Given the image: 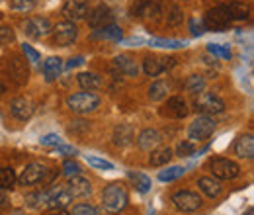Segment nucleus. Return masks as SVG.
I'll use <instances>...</instances> for the list:
<instances>
[{"instance_id":"bb28decb","label":"nucleus","mask_w":254,"mask_h":215,"mask_svg":"<svg viewBox=\"0 0 254 215\" xmlns=\"http://www.w3.org/2000/svg\"><path fill=\"white\" fill-rule=\"evenodd\" d=\"M225 6H227V12H229L231 22L249 18V6L247 4H243V2H231V4H225Z\"/></svg>"},{"instance_id":"4be33fe9","label":"nucleus","mask_w":254,"mask_h":215,"mask_svg":"<svg viewBox=\"0 0 254 215\" xmlns=\"http://www.w3.org/2000/svg\"><path fill=\"white\" fill-rule=\"evenodd\" d=\"M78 84H80V88H84L86 92H92V90L102 88L104 80H102V76L96 74V72H80V74H78Z\"/></svg>"},{"instance_id":"2f4dec72","label":"nucleus","mask_w":254,"mask_h":215,"mask_svg":"<svg viewBox=\"0 0 254 215\" xmlns=\"http://www.w3.org/2000/svg\"><path fill=\"white\" fill-rule=\"evenodd\" d=\"M16 182V172L12 168H0V190H10Z\"/></svg>"},{"instance_id":"b1692460","label":"nucleus","mask_w":254,"mask_h":215,"mask_svg":"<svg viewBox=\"0 0 254 215\" xmlns=\"http://www.w3.org/2000/svg\"><path fill=\"white\" fill-rule=\"evenodd\" d=\"M94 39H112V41H120L122 39V28L116 24H108L104 28H98L92 33Z\"/></svg>"},{"instance_id":"7ed1b4c3","label":"nucleus","mask_w":254,"mask_h":215,"mask_svg":"<svg viewBox=\"0 0 254 215\" xmlns=\"http://www.w3.org/2000/svg\"><path fill=\"white\" fill-rule=\"evenodd\" d=\"M215 131V120L211 116H197L188 127V141L191 143H201L207 137H211V133Z\"/></svg>"},{"instance_id":"a18cd8bd","label":"nucleus","mask_w":254,"mask_h":215,"mask_svg":"<svg viewBox=\"0 0 254 215\" xmlns=\"http://www.w3.org/2000/svg\"><path fill=\"white\" fill-rule=\"evenodd\" d=\"M55 149H57L59 153H66V154H74V153H76V149H74V147H66V145H63V143H61V145H57Z\"/></svg>"},{"instance_id":"20e7f679","label":"nucleus","mask_w":254,"mask_h":215,"mask_svg":"<svg viewBox=\"0 0 254 215\" xmlns=\"http://www.w3.org/2000/svg\"><path fill=\"white\" fill-rule=\"evenodd\" d=\"M231 24V18H229V12H227V6L225 4H219L211 10H207L205 18H203V26L207 30H213V31H223L229 28Z\"/></svg>"},{"instance_id":"473e14b6","label":"nucleus","mask_w":254,"mask_h":215,"mask_svg":"<svg viewBox=\"0 0 254 215\" xmlns=\"http://www.w3.org/2000/svg\"><path fill=\"white\" fill-rule=\"evenodd\" d=\"M86 162L94 168H100V170H114V164L106 158H100V156H94V154H86Z\"/></svg>"},{"instance_id":"58836bf2","label":"nucleus","mask_w":254,"mask_h":215,"mask_svg":"<svg viewBox=\"0 0 254 215\" xmlns=\"http://www.w3.org/2000/svg\"><path fill=\"white\" fill-rule=\"evenodd\" d=\"M37 0H12V8L14 10H20V12H30L33 6H35Z\"/></svg>"},{"instance_id":"5701e85b","label":"nucleus","mask_w":254,"mask_h":215,"mask_svg":"<svg viewBox=\"0 0 254 215\" xmlns=\"http://www.w3.org/2000/svg\"><path fill=\"white\" fill-rule=\"evenodd\" d=\"M172 158V149L170 147H155L149 154V164L151 166H164Z\"/></svg>"},{"instance_id":"f704fd0d","label":"nucleus","mask_w":254,"mask_h":215,"mask_svg":"<svg viewBox=\"0 0 254 215\" xmlns=\"http://www.w3.org/2000/svg\"><path fill=\"white\" fill-rule=\"evenodd\" d=\"M207 51L215 57H221V59H231V49L227 45H217V43H209L207 45Z\"/></svg>"},{"instance_id":"7c9ffc66","label":"nucleus","mask_w":254,"mask_h":215,"mask_svg":"<svg viewBox=\"0 0 254 215\" xmlns=\"http://www.w3.org/2000/svg\"><path fill=\"white\" fill-rule=\"evenodd\" d=\"M184 174V168L182 166H170L166 170H160L159 172V180L160 182H172L176 178H180Z\"/></svg>"},{"instance_id":"6ab92c4d","label":"nucleus","mask_w":254,"mask_h":215,"mask_svg":"<svg viewBox=\"0 0 254 215\" xmlns=\"http://www.w3.org/2000/svg\"><path fill=\"white\" fill-rule=\"evenodd\" d=\"M114 67L124 76H137L139 74V65H137V61L133 57H129V55H118L114 59Z\"/></svg>"},{"instance_id":"37998d69","label":"nucleus","mask_w":254,"mask_h":215,"mask_svg":"<svg viewBox=\"0 0 254 215\" xmlns=\"http://www.w3.org/2000/svg\"><path fill=\"white\" fill-rule=\"evenodd\" d=\"M63 141H61V137L59 135H45V137H41V145H47V147H57V145H61Z\"/></svg>"},{"instance_id":"c9c22d12","label":"nucleus","mask_w":254,"mask_h":215,"mask_svg":"<svg viewBox=\"0 0 254 215\" xmlns=\"http://www.w3.org/2000/svg\"><path fill=\"white\" fill-rule=\"evenodd\" d=\"M151 43L155 47H166V49H180L186 45V41H178V39H153Z\"/></svg>"},{"instance_id":"cd10ccee","label":"nucleus","mask_w":254,"mask_h":215,"mask_svg":"<svg viewBox=\"0 0 254 215\" xmlns=\"http://www.w3.org/2000/svg\"><path fill=\"white\" fill-rule=\"evenodd\" d=\"M168 92H170V84H168L166 80H157V82H153L151 88H149V98H151L153 102H159L162 98H166Z\"/></svg>"},{"instance_id":"72a5a7b5","label":"nucleus","mask_w":254,"mask_h":215,"mask_svg":"<svg viewBox=\"0 0 254 215\" xmlns=\"http://www.w3.org/2000/svg\"><path fill=\"white\" fill-rule=\"evenodd\" d=\"M182 20H184L182 8L174 4V6L170 8V14L166 16V24H168V26H178V24H182Z\"/></svg>"},{"instance_id":"f257e3e1","label":"nucleus","mask_w":254,"mask_h":215,"mask_svg":"<svg viewBox=\"0 0 254 215\" xmlns=\"http://www.w3.org/2000/svg\"><path fill=\"white\" fill-rule=\"evenodd\" d=\"M102 202H104V208L110 214H120V212L126 210L127 202H129L127 190L122 184H118V182L106 186L104 188V194H102Z\"/></svg>"},{"instance_id":"c03bdc74","label":"nucleus","mask_w":254,"mask_h":215,"mask_svg":"<svg viewBox=\"0 0 254 215\" xmlns=\"http://www.w3.org/2000/svg\"><path fill=\"white\" fill-rule=\"evenodd\" d=\"M190 28H191V33H193V35H201V33H203V28H205V26H203V24H201V22H195V20H191L190 22Z\"/></svg>"},{"instance_id":"aec40b11","label":"nucleus","mask_w":254,"mask_h":215,"mask_svg":"<svg viewBox=\"0 0 254 215\" xmlns=\"http://www.w3.org/2000/svg\"><path fill=\"white\" fill-rule=\"evenodd\" d=\"M235 154L241 158H253L254 156V137L251 133L241 135L235 143Z\"/></svg>"},{"instance_id":"1a4fd4ad","label":"nucleus","mask_w":254,"mask_h":215,"mask_svg":"<svg viewBox=\"0 0 254 215\" xmlns=\"http://www.w3.org/2000/svg\"><path fill=\"white\" fill-rule=\"evenodd\" d=\"M51 31H53L55 45H61V47L70 45L76 39V35H78V30H76L74 22H61V24H57Z\"/></svg>"},{"instance_id":"49530a36","label":"nucleus","mask_w":254,"mask_h":215,"mask_svg":"<svg viewBox=\"0 0 254 215\" xmlns=\"http://www.w3.org/2000/svg\"><path fill=\"white\" fill-rule=\"evenodd\" d=\"M80 65H84V59H82V57H74V59H70V61L66 63L68 69H72V67H80Z\"/></svg>"},{"instance_id":"c756f323","label":"nucleus","mask_w":254,"mask_h":215,"mask_svg":"<svg viewBox=\"0 0 254 215\" xmlns=\"http://www.w3.org/2000/svg\"><path fill=\"white\" fill-rule=\"evenodd\" d=\"M205 88V78L199 74H191L190 78L186 80V90L190 94H201Z\"/></svg>"},{"instance_id":"9d476101","label":"nucleus","mask_w":254,"mask_h":215,"mask_svg":"<svg viewBox=\"0 0 254 215\" xmlns=\"http://www.w3.org/2000/svg\"><path fill=\"white\" fill-rule=\"evenodd\" d=\"M174 61H176V59H172V57L149 55V57H145V61H143V71H145V74H149V76H159L160 72H164V71H168L170 67H174Z\"/></svg>"},{"instance_id":"4468645a","label":"nucleus","mask_w":254,"mask_h":215,"mask_svg":"<svg viewBox=\"0 0 254 215\" xmlns=\"http://www.w3.org/2000/svg\"><path fill=\"white\" fill-rule=\"evenodd\" d=\"M164 116L168 118H174V120H182L188 116V106H186V100L180 98V96H172L166 100V106L162 110Z\"/></svg>"},{"instance_id":"dca6fc26","label":"nucleus","mask_w":254,"mask_h":215,"mask_svg":"<svg viewBox=\"0 0 254 215\" xmlns=\"http://www.w3.org/2000/svg\"><path fill=\"white\" fill-rule=\"evenodd\" d=\"M64 190L68 192L70 198H86L92 192V186L82 176H70V180H68V184L64 186Z\"/></svg>"},{"instance_id":"39448f33","label":"nucleus","mask_w":254,"mask_h":215,"mask_svg":"<svg viewBox=\"0 0 254 215\" xmlns=\"http://www.w3.org/2000/svg\"><path fill=\"white\" fill-rule=\"evenodd\" d=\"M47 178H49V168L41 162H32L22 170V174L16 180L22 186H35L43 182V180H47Z\"/></svg>"},{"instance_id":"f8f14e48","label":"nucleus","mask_w":254,"mask_h":215,"mask_svg":"<svg viewBox=\"0 0 254 215\" xmlns=\"http://www.w3.org/2000/svg\"><path fill=\"white\" fill-rule=\"evenodd\" d=\"M112 20H114V14L106 4H100L92 12H88V26L92 30H98V28H104V26L112 24Z\"/></svg>"},{"instance_id":"9b49d317","label":"nucleus","mask_w":254,"mask_h":215,"mask_svg":"<svg viewBox=\"0 0 254 215\" xmlns=\"http://www.w3.org/2000/svg\"><path fill=\"white\" fill-rule=\"evenodd\" d=\"M160 10H162L160 0H137L133 4V8H131L133 16H137V18H153V20L159 18Z\"/></svg>"},{"instance_id":"f03ea898","label":"nucleus","mask_w":254,"mask_h":215,"mask_svg":"<svg viewBox=\"0 0 254 215\" xmlns=\"http://www.w3.org/2000/svg\"><path fill=\"white\" fill-rule=\"evenodd\" d=\"M66 106H68L70 112H74L78 116H84V114L94 112L100 106V98L92 92H76L66 98Z\"/></svg>"},{"instance_id":"412c9836","label":"nucleus","mask_w":254,"mask_h":215,"mask_svg":"<svg viewBox=\"0 0 254 215\" xmlns=\"http://www.w3.org/2000/svg\"><path fill=\"white\" fill-rule=\"evenodd\" d=\"M114 143L118 147H126L133 141V127L129 123H120L116 129H114Z\"/></svg>"},{"instance_id":"a19ab883","label":"nucleus","mask_w":254,"mask_h":215,"mask_svg":"<svg viewBox=\"0 0 254 215\" xmlns=\"http://www.w3.org/2000/svg\"><path fill=\"white\" fill-rule=\"evenodd\" d=\"M14 31L12 28H8V26H2L0 28V45H8V43H12L14 41Z\"/></svg>"},{"instance_id":"de8ad7c7","label":"nucleus","mask_w":254,"mask_h":215,"mask_svg":"<svg viewBox=\"0 0 254 215\" xmlns=\"http://www.w3.org/2000/svg\"><path fill=\"white\" fill-rule=\"evenodd\" d=\"M8 202V196H6V192L4 190H0V206H4Z\"/></svg>"},{"instance_id":"e433bc0d","label":"nucleus","mask_w":254,"mask_h":215,"mask_svg":"<svg viewBox=\"0 0 254 215\" xmlns=\"http://www.w3.org/2000/svg\"><path fill=\"white\" fill-rule=\"evenodd\" d=\"M63 172L64 176H80V172H82V166L76 162V160H64L63 164Z\"/></svg>"},{"instance_id":"a878e982","label":"nucleus","mask_w":254,"mask_h":215,"mask_svg":"<svg viewBox=\"0 0 254 215\" xmlns=\"http://www.w3.org/2000/svg\"><path fill=\"white\" fill-rule=\"evenodd\" d=\"M61 69H63V61L59 57H49L43 63V74L47 80H55L61 74Z\"/></svg>"},{"instance_id":"09e8293b","label":"nucleus","mask_w":254,"mask_h":215,"mask_svg":"<svg viewBox=\"0 0 254 215\" xmlns=\"http://www.w3.org/2000/svg\"><path fill=\"white\" fill-rule=\"evenodd\" d=\"M49 215H70L68 212H64V210H55L53 214H49Z\"/></svg>"},{"instance_id":"a211bd4d","label":"nucleus","mask_w":254,"mask_h":215,"mask_svg":"<svg viewBox=\"0 0 254 215\" xmlns=\"http://www.w3.org/2000/svg\"><path fill=\"white\" fill-rule=\"evenodd\" d=\"M160 141L162 139H160V133L157 129H143L139 133V137H137V145L143 151H153L155 147H159Z\"/></svg>"},{"instance_id":"2eb2a0df","label":"nucleus","mask_w":254,"mask_h":215,"mask_svg":"<svg viewBox=\"0 0 254 215\" xmlns=\"http://www.w3.org/2000/svg\"><path fill=\"white\" fill-rule=\"evenodd\" d=\"M10 114L20 120V122H26L33 116V104L28 98H14L12 104H10Z\"/></svg>"},{"instance_id":"393cba45","label":"nucleus","mask_w":254,"mask_h":215,"mask_svg":"<svg viewBox=\"0 0 254 215\" xmlns=\"http://www.w3.org/2000/svg\"><path fill=\"white\" fill-rule=\"evenodd\" d=\"M197 186H199V190H201L205 196H209V198H215V196H219V194H221V184H219V180H217V178L203 176V178H199V180H197Z\"/></svg>"},{"instance_id":"ddd939ff","label":"nucleus","mask_w":254,"mask_h":215,"mask_svg":"<svg viewBox=\"0 0 254 215\" xmlns=\"http://www.w3.org/2000/svg\"><path fill=\"white\" fill-rule=\"evenodd\" d=\"M88 14V2L86 0H68L63 6V16L66 18V22H76L86 18Z\"/></svg>"},{"instance_id":"6e6552de","label":"nucleus","mask_w":254,"mask_h":215,"mask_svg":"<svg viewBox=\"0 0 254 215\" xmlns=\"http://www.w3.org/2000/svg\"><path fill=\"white\" fill-rule=\"evenodd\" d=\"M195 110L203 116H215L225 110V102L213 94H199V98L195 100Z\"/></svg>"},{"instance_id":"0eeeda50","label":"nucleus","mask_w":254,"mask_h":215,"mask_svg":"<svg viewBox=\"0 0 254 215\" xmlns=\"http://www.w3.org/2000/svg\"><path fill=\"white\" fill-rule=\"evenodd\" d=\"M209 168L217 180H233L241 172L239 164L235 160H229V158H213L209 162Z\"/></svg>"},{"instance_id":"4c0bfd02","label":"nucleus","mask_w":254,"mask_h":215,"mask_svg":"<svg viewBox=\"0 0 254 215\" xmlns=\"http://www.w3.org/2000/svg\"><path fill=\"white\" fill-rule=\"evenodd\" d=\"M176 153H178V156H190V154L195 153V143H191V141H182V143H178Z\"/></svg>"},{"instance_id":"79ce46f5","label":"nucleus","mask_w":254,"mask_h":215,"mask_svg":"<svg viewBox=\"0 0 254 215\" xmlns=\"http://www.w3.org/2000/svg\"><path fill=\"white\" fill-rule=\"evenodd\" d=\"M22 51H24V55L28 57V61H32V63H37L39 61V53L33 49L32 45H28V43H24L22 45Z\"/></svg>"},{"instance_id":"423d86ee","label":"nucleus","mask_w":254,"mask_h":215,"mask_svg":"<svg viewBox=\"0 0 254 215\" xmlns=\"http://www.w3.org/2000/svg\"><path fill=\"white\" fill-rule=\"evenodd\" d=\"M172 202H174V208L184 212V214H191V212H197L201 208V198L197 196V192H191V190H180L172 196Z\"/></svg>"},{"instance_id":"f3484780","label":"nucleus","mask_w":254,"mask_h":215,"mask_svg":"<svg viewBox=\"0 0 254 215\" xmlns=\"http://www.w3.org/2000/svg\"><path fill=\"white\" fill-rule=\"evenodd\" d=\"M51 30H53V26H51V22L47 18L35 16V18H30L26 22V33L30 37H43V35L51 33Z\"/></svg>"},{"instance_id":"ea45409f","label":"nucleus","mask_w":254,"mask_h":215,"mask_svg":"<svg viewBox=\"0 0 254 215\" xmlns=\"http://www.w3.org/2000/svg\"><path fill=\"white\" fill-rule=\"evenodd\" d=\"M72 215H98V210L88 204H78L72 208Z\"/></svg>"},{"instance_id":"8fccbe9b","label":"nucleus","mask_w":254,"mask_h":215,"mask_svg":"<svg viewBox=\"0 0 254 215\" xmlns=\"http://www.w3.org/2000/svg\"><path fill=\"white\" fill-rule=\"evenodd\" d=\"M247 215H253V210H249V212H247Z\"/></svg>"},{"instance_id":"c85d7f7f","label":"nucleus","mask_w":254,"mask_h":215,"mask_svg":"<svg viewBox=\"0 0 254 215\" xmlns=\"http://www.w3.org/2000/svg\"><path fill=\"white\" fill-rule=\"evenodd\" d=\"M129 178L135 184L137 192H141V194H147L151 190V186H153L151 184V178L147 174H141V172H129Z\"/></svg>"}]
</instances>
